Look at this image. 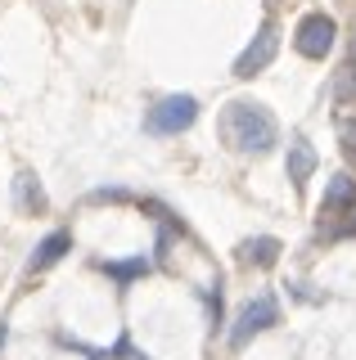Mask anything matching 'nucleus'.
Instances as JSON below:
<instances>
[{
  "label": "nucleus",
  "instance_id": "nucleus-1",
  "mask_svg": "<svg viewBox=\"0 0 356 360\" xmlns=\"http://www.w3.org/2000/svg\"><path fill=\"white\" fill-rule=\"evenodd\" d=\"M221 140L230 144V149L239 153H266L275 140H280V127H275V117L266 112V104H253V99H235V104H226L221 112Z\"/></svg>",
  "mask_w": 356,
  "mask_h": 360
},
{
  "label": "nucleus",
  "instance_id": "nucleus-2",
  "mask_svg": "<svg viewBox=\"0 0 356 360\" xmlns=\"http://www.w3.org/2000/svg\"><path fill=\"white\" fill-rule=\"evenodd\" d=\"M271 324H280V302H275V292H258L253 302H243V311L230 324V347H248Z\"/></svg>",
  "mask_w": 356,
  "mask_h": 360
},
{
  "label": "nucleus",
  "instance_id": "nucleus-3",
  "mask_svg": "<svg viewBox=\"0 0 356 360\" xmlns=\"http://www.w3.org/2000/svg\"><path fill=\"white\" fill-rule=\"evenodd\" d=\"M194 117H198V99L194 95H167V99H158V104L149 108L144 127L153 135H181V131L194 127Z\"/></svg>",
  "mask_w": 356,
  "mask_h": 360
},
{
  "label": "nucleus",
  "instance_id": "nucleus-4",
  "mask_svg": "<svg viewBox=\"0 0 356 360\" xmlns=\"http://www.w3.org/2000/svg\"><path fill=\"white\" fill-rule=\"evenodd\" d=\"M275 54H280V22L266 18L262 27H258V37H253V41L239 50V59H235V77H258L262 68H271V63H275Z\"/></svg>",
  "mask_w": 356,
  "mask_h": 360
},
{
  "label": "nucleus",
  "instance_id": "nucleus-5",
  "mask_svg": "<svg viewBox=\"0 0 356 360\" xmlns=\"http://www.w3.org/2000/svg\"><path fill=\"white\" fill-rule=\"evenodd\" d=\"M333 41H338V22L329 14H307L298 22V32H293V45H298L303 59H325L333 50Z\"/></svg>",
  "mask_w": 356,
  "mask_h": 360
},
{
  "label": "nucleus",
  "instance_id": "nucleus-6",
  "mask_svg": "<svg viewBox=\"0 0 356 360\" xmlns=\"http://www.w3.org/2000/svg\"><path fill=\"white\" fill-rule=\"evenodd\" d=\"M356 207V180L348 172L325 180V194H320V217H343V212Z\"/></svg>",
  "mask_w": 356,
  "mask_h": 360
},
{
  "label": "nucleus",
  "instance_id": "nucleus-7",
  "mask_svg": "<svg viewBox=\"0 0 356 360\" xmlns=\"http://www.w3.org/2000/svg\"><path fill=\"white\" fill-rule=\"evenodd\" d=\"M280 239H275V234H258V239H243L239 243V262L243 266H275L280 262Z\"/></svg>",
  "mask_w": 356,
  "mask_h": 360
},
{
  "label": "nucleus",
  "instance_id": "nucleus-8",
  "mask_svg": "<svg viewBox=\"0 0 356 360\" xmlns=\"http://www.w3.org/2000/svg\"><path fill=\"white\" fill-rule=\"evenodd\" d=\"M63 252H72V234L68 230L46 234V239L37 243V252H32V270H50L54 262H63Z\"/></svg>",
  "mask_w": 356,
  "mask_h": 360
},
{
  "label": "nucleus",
  "instance_id": "nucleus-9",
  "mask_svg": "<svg viewBox=\"0 0 356 360\" xmlns=\"http://www.w3.org/2000/svg\"><path fill=\"white\" fill-rule=\"evenodd\" d=\"M316 149H311L307 140H293L288 144V158H284V172H288V180L293 185H303V180H311V172H316Z\"/></svg>",
  "mask_w": 356,
  "mask_h": 360
},
{
  "label": "nucleus",
  "instance_id": "nucleus-10",
  "mask_svg": "<svg viewBox=\"0 0 356 360\" xmlns=\"http://www.w3.org/2000/svg\"><path fill=\"white\" fill-rule=\"evenodd\" d=\"M14 202H18V212H41V207H46V189L37 185V176H32V172H18Z\"/></svg>",
  "mask_w": 356,
  "mask_h": 360
},
{
  "label": "nucleus",
  "instance_id": "nucleus-11",
  "mask_svg": "<svg viewBox=\"0 0 356 360\" xmlns=\"http://www.w3.org/2000/svg\"><path fill=\"white\" fill-rule=\"evenodd\" d=\"M104 275H113L117 284H131L136 275H149V257H131V262H99Z\"/></svg>",
  "mask_w": 356,
  "mask_h": 360
},
{
  "label": "nucleus",
  "instance_id": "nucleus-12",
  "mask_svg": "<svg viewBox=\"0 0 356 360\" xmlns=\"http://www.w3.org/2000/svg\"><path fill=\"white\" fill-rule=\"evenodd\" d=\"M338 140H343V153L356 162V117H343L338 122Z\"/></svg>",
  "mask_w": 356,
  "mask_h": 360
},
{
  "label": "nucleus",
  "instance_id": "nucleus-13",
  "mask_svg": "<svg viewBox=\"0 0 356 360\" xmlns=\"http://www.w3.org/2000/svg\"><path fill=\"white\" fill-rule=\"evenodd\" d=\"M348 72H356V37H352V68H348Z\"/></svg>",
  "mask_w": 356,
  "mask_h": 360
}]
</instances>
